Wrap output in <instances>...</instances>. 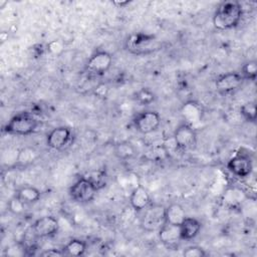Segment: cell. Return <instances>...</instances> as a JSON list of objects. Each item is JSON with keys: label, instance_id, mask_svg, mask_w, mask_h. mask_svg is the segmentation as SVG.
Listing matches in <instances>:
<instances>
[{"label": "cell", "instance_id": "obj_1", "mask_svg": "<svg viewBox=\"0 0 257 257\" xmlns=\"http://www.w3.org/2000/svg\"><path fill=\"white\" fill-rule=\"evenodd\" d=\"M243 16L242 5L237 1L222 2L213 15V25L219 30L235 28Z\"/></svg>", "mask_w": 257, "mask_h": 257}, {"label": "cell", "instance_id": "obj_2", "mask_svg": "<svg viewBox=\"0 0 257 257\" xmlns=\"http://www.w3.org/2000/svg\"><path fill=\"white\" fill-rule=\"evenodd\" d=\"M39 124L38 119L30 112L21 111L13 115L4 125L3 132L12 136H29L33 134Z\"/></svg>", "mask_w": 257, "mask_h": 257}, {"label": "cell", "instance_id": "obj_3", "mask_svg": "<svg viewBox=\"0 0 257 257\" xmlns=\"http://www.w3.org/2000/svg\"><path fill=\"white\" fill-rule=\"evenodd\" d=\"M98 190V187L89 177H81L69 188L68 194L75 203L87 204L94 199Z\"/></svg>", "mask_w": 257, "mask_h": 257}, {"label": "cell", "instance_id": "obj_4", "mask_svg": "<svg viewBox=\"0 0 257 257\" xmlns=\"http://www.w3.org/2000/svg\"><path fill=\"white\" fill-rule=\"evenodd\" d=\"M125 47L134 54H147L158 49L159 44L153 34L137 33L127 38Z\"/></svg>", "mask_w": 257, "mask_h": 257}, {"label": "cell", "instance_id": "obj_5", "mask_svg": "<svg viewBox=\"0 0 257 257\" xmlns=\"http://www.w3.org/2000/svg\"><path fill=\"white\" fill-rule=\"evenodd\" d=\"M227 169L236 178L246 179L253 172V162L249 154L238 151L228 160Z\"/></svg>", "mask_w": 257, "mask_h": 257}, {"label": "cell", "instance_id": "obj_6", "mask_svg": "<svg viewBox=\"0 0 257 257\" xmlns=\"http://www.w3.org/2000/svg\"><path fill=\"white\" fill-rule=\"evenodd\" d=\"M141 219V226L145 231H158L165 223V207L157 204H151L145 210Z\"/></svg>", "mask_w": 257, "mask_h": 257}, {"label": "cell", "instance_id": "obj_7", "mask_svg": "<svg viewBox=\"0 0 257 257\" xmlns=\"http://www.w3.org/2000/svg\"><path fill=\"white\" fill-rule=\"evenodd\" d=\"M133 123L139 133L149 135L159 128L161 124V115L156 110H143L134 117Z\"/></svg>", "mask_w": 257, "mask_h": 257}, {"label": "cell", "instance_id": "obj_8", "mask_svg": "<svg viewBox=\"0 0 257 257\" xmlns=\"http://www.w3.org/2000/svg\"><path fill=\"white\" fill-rule=\"evenodd\" d=\"M112 64V56L105 50L94 52L85 64V70L92 75L100 76L107 72Z\"/></svg>", "mask_w": 257, "mask_h": 257}, {"label": "cell", "instance_id": "obj_9", "mask_svg": "<svg viewBox=\"0 0 257 257\" xmlns=\"http://www.w3.org/2000/svg\"><path fill=\"white\" fill-rule=\"evenodd\" d=\"M173 141L177 149L188 150L191 149L197 142V134L193 125L182 122L180 123L173 135Z\"/></svg>", "mask_w": 257, "mask_h": 257}, {"label": "cell", "instance_id": "obj_10", "mask_svg": "<svg viewBox=\"0 0 257 257\" xmlns=\"http://www.w3.org/2000/svg\"><path fill=\"white\" fill-rule=\"evenodd\" d=\"M240 72L230 71L219 75L215 80V87L221 94H228L237 90L244 82Z\"/></svg>", "mask_w": 257, "mask_h": 257}, {"label": "cell", "instance_id": "obj_11", "mask_svg": "<svg viewBox=\"0 0 257 257\" xmlns=\"http://www.w3.org/2000/svg\"><path fill=\"white\" fill-rule=\"evenodd\" d=\"M59 230L58 220L54 216H43L32 224V231L38 238H49L57 234Z\"/></svg>", "mask_w": 257, "mask_h": 257}, {"label": "cell", "instance_id": "obj_12", "mask_svg": "<svg viewBox=\"0 0 257 257\" xmlns=\"http://www.w3.org/2000/svg\"><path fill=\"white\" fill-rule=\"evenodd\" d=\"M71 139V130L68 126L60 125L52 128L46 137V145L52 150L63 149Z\"/></svg>", "mask_w": 257, "mask_h": 257}, {"label": "cell", "instance_id": "obj_13", "mask_svg": "<svg viewBox=\"0 0 257 257\" xmlns=\"http://www.w3.org/2000/svg\"><path fill=\"white\" fill-rule=\"evenodd\" d=\"M152 204L151 196L148 190L142 186H136L130 195V205L135 212H142Z\"/></svg>", "mask_w": 257, "mask_h": 257}, {"label": "cell", "instance_id": "obj_14", "mask_svg": "<svg viewBox=\"0 0 257 257\" xmlns=\"http://www.w3.org/2000/svg\"><path fill=\"white\" fill-rule=\"evenodd\" d=\"M158 235L161 243L168 248H176L182 241L180 229L177 225L164 223V225L158 230Z\"/></svg>", "mask_w": 257, "mask_h": 257}, {"label": "cell", "instance_id": "obj_15", "mask_svg": "<svg viewBox=\"0 0 257 257\" xmlns=\"http://www.w3.org/2000/svg\"><path fill=\"white\" fill-rule=\"evenodd\" d=\"M202 223L194 217H186L179 225L182 241H188L196 238L200 233Z\"/></svg>", "mask_w": 257, "mask_h": 257}, {"label": "cell", "instance_id": "obj_16", "mask_svg": "<svg viewBox=\"0 0 257 257\" xmlns=\"http://www.w3.org/2000/svg\"><path fill=\"white\" fill-rule=\"evenodd\" d=\"M181 113L183 115V118L185 119V122L191 125L200 121L202 118V108L199 103L193 100L187 101L183 104L181 108Z\"/></svg>", "mask_w": 257, "mask_h": 257}, {"label": "cell", "instance_id": "obj_17", "mask_svg": "<svg viewBox=\"0 0 257 257\" xmlns=\"http://www.w3.org/2000/svg\"><path fill=\"white\" fill-rule=\"evenodd\" d=\"M186 217L185 209L178 203H172L165 207V223L179 226Z\"/></svg>", "mask_w": 257, "mask_h": 257}, {"label": "cell", "instance_id": "obj_18", "mask_svg": "<svg viewBox=\"0 0 257 257\" xmlns=\"http://www.w3.org/2000/svg\"><path fill=\"white\" fill-rule=\"evenodd\" d=\"M14 196H16L21 202L26 205H31L39 201L41 197V192L34 186H22L15 191Z\"/></svg>", "mask_w": 257, "mask_h": 257}, {"label": "cell", "instance_id": "obj_19", "mask_svg": "<svg viewBox=\"0 0 257 257\" xmlns=\"http://www.w3.org/2000/svg\"><path fill=\"white\" fill-rule=\"evenodd\" d=\"M246 199V194L243 192L242 189L233 187L226 190L223 196V202L226 206L230 208H236L242 204L243 201Z\"/></svg>", "mask_w": 257, "mask_h": 257}, {"label": "cell", "instance_id": "obj_20", "mask_svg": "<svg viewBox=\"0 0 257 257\" xmlns=\"http://www.w3.org/2000/svg\"><path fill=\"white\" fill-rule=\"evenodd\" d=\"M87 249V243L84 240L73 238L69 240L62 248L64 255L67 256H82Z\"/></svg>", "mask_w": 257, "mask_h": 257}, {"label": "cell", "instance_id": "obj_21", "mask_svg": "<svg viewBox=\"0 0 257 257\" xmlns=\"http://www.w3.org/2000/svg\"><path fill=\"white\" fill-rule=\"evenodd\" d=\"M38 158V152L30 147L22 148L17 152L16 162L14 166L17 167H27L31 165L33 162H35Z\"/></svg>", "mask_w": 257, "mask_h": 257}, {"label": "cell", "instance_id": "obj_22", "mask_svg": "<svg viewBox=\"0 0 257 257\" xmlns=\"http://www.w3.org/2000/svg\"><path fill=\"white\" fill-rule=\"evenodd\" d=\"M113 152L116 158L124 161L134 158L137 154V150L135 146L130 142H119L115 144L113 148Z\"/></svg>", "mask_w": 257, "mask_h": 257}, {"label": "cell", "instance_id": "obj_23", "mask_svg": "<svg viewBox=\"0 0 257 257\" xmlns=\"http://www.w3.org/2000/svg\"><path fill=\"white\" fill-rule=\"evenodd\" d=\"M239 114L243 120L254 123L256 121V102L247 101L243 103L239 108Z\"/></svg>", "mask_w": 257, "mask_h": 257}, {"label": "cell", "instance_id": "obj_24", "mask_svg": "<svg viewBox=\"0 0 257 257\" xmlns=\"http://www.w3.org/2000/svg\"><path fill=\"white\" fill-rule=\"evenodd\" d=\"M240 74L244 80L255 81L257 76V62L255 60H249L243 64L241 67Z\"/></svg>", "mask_w": 257, "mask_h": 257}, {"label": "cell", "instance_id": "obj_25", "mask_svg": "<svg viewBox=\"0 0 257 257\" xmlns=\"http://www.w3.org/2000/svg\"><path fill=\"white\" fill-rule=\"evenodd\" d=\"M135 98L139 103L143 105H148L155 100V94L149 88H141L137 91Z\"/></svg>", "mask_w": 257, "mask_h": 257}, {"label": "cell", "instance_id": "obj_26", "mask_svg": "<svg viewBox=\"0 0 257 257\" xmlns=\"http://www.w3.org/2000/svg\"><path fill=\"white\" fill-rule=\"evenodd\" d=\"M183 255L185 257H205L208 255V253L204 248L197 245H193L186 247L183 250Z\"/></svg>", "mask_w": 257, "mask_h": 257}, {"label": "cell", "instance_id": "obj_27", "mask_svg": "<svg viewBox=\"0 0 257 257\" xmlns=\"http://www.w3.org/2000/svg\"><path fill=\"white\" fill-rule=\"evenodd\" d=\"M25 206L26 204H24L23 202H21L16 196H13L9 203H8V209L10 212H12L13 214L19 215L21 213H23L25 211Z\"/></svg>", "mask_w": 257, "mask_h": 257}, {"label": "cell", "instance_id": "obj_28", "mask_svg": "<svg viewBox=\"0 0 257 257\" xmlns=\"http://www.w3.org/2000/svg\"><path fill=\"white\" fill-rule=\"evenodd\" d=\"M46 48H47V50H48L50 53H52V54H54V55H58V54H60V53L62 52V50H63V45H62V43H61L60 41H58V40H52V41H50V42L47 44Z\"/></svg>", "mask_w": 257, "mask_h": 257}, {"label": "cell", "instance_id": "obj_29", "mask_svg": "<svg viewBox=\"0 0 257 257\" xmlns=\"http://www.w3.org/2000/svg\"><path fill=\"white\" fill-rule=\"evenodd\" d=\"M41 256L43 257H56V256H64V252L62 249H57V248H50L42 251L40 253Z\"/></svg>", "mask_w": 257, "mask_h": 257}, {"label": "cell", "instance_id": "obj_30", "mask_svg": "<svg viewBox=\"0 0 257 257\" xmlns=\"http://www.w3.org/2000/svg\"><path fill=\"white\" fill-rule=\"evenodd\" d=\"M130 3H131L130 1H113V2H112L113 5H115V6H117V7H120V8H122V7L126 6V5H128Z\"/></svg>", "mask_w": 257, "mask_h": 257}]
</instances>
